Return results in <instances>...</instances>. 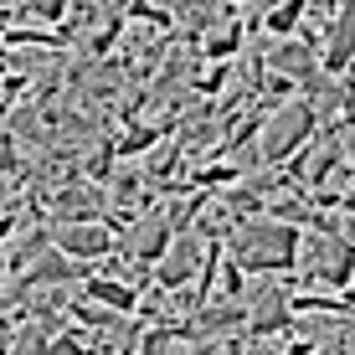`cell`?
<instances>
[{
    "label": "cell",
    "mask_w": 355,
    "mask_h": 355,
    "mask_svg": "<svg viewBox=\"0 0 355 355\" xmlns=\"http://www.w3.org/2000/svg\"><path fill=\"white\" fill-rule=\"evenodd\" d=\"M299 232H304V227H293V222H278V216H242V222H232V232L222 237V248H227V258L237 263L248 278L293 273Z\"/></svg>",
    "instance_id": "obj_1"
},
{
    "label": "cell",
    "mask_w": 355,
    "mask_h": 355,
    "mask_svg": "<svg viewBox=\"0 0 355 355\" xmlns=\"http://www.w3.org/2000/svg\"><path fill=\"white\" fill-rule=\"evenodd\" d=\"M350 278H355V242L340 232L335 216H324L320 227H304L299 252H293V288L350 293Z\"/></svg>",
    "instance_id": "obj_2"
},
{
    "label": "cell",
    "mask_w": 355,
    "mask_h": 355,
    "mask_svg": "<svg viewBox=\"0 0 355 355\" xmlns=\"http://www.w3.org/2000/svg\"><path fill=\"white\" fill-rule=\"evenodd\" d=\"M314 134H320V108H314V98L293 93L284 103H273L263 114V124H258V165H284Z\"/></svg>",
    "instance_id": "obj_3"
},
{
    "label": "cell",
    "mask_w": 355,
    "mask_h": 355,
    "mask_svg": "<svg viewBox=\"0 0 355 355\" xmlns=\"http://www.w3.org/2000/svg\"><path fill=\"white\" fill-rule=\"evenodd\" d=\"M46 237H52L57 252H67L72 263H88V268H98L108 252L119 248V237H114L108 222H52Z\"/></svg>",
    "instance_id": "obj_4"
},
{
    "label": "cell",
    "mask_w": 355,
    "mask_h": 355,
    "mask_svg": "<svg viewBox=\"0 0 355 355\" xmlns=\"http://www.w3.org/2000/svg\"><path fill=\"white\" fill-rule=\"evenodd\" d=\"M83 293H88L93 304H103V309H114V314H139V304H144V284H134V278H119V273H93L83 278Z\"/></svg>",
    "instance_id": "obj_5"
},
{
    "label": "cell",
    "mask_w": 355,
    "mask_h": 355,
    "mask_svg": "<svg viewBox=\"0 0 355 355\" xmlns=\"http://www.w3.org/2000/svg\"><path fill=\"white\" fill-rule=\"evenodd\" d=\"M304 16H309V10H304V0H278V6L263 16V31H268V36H293V31L304 26Z\"/></svg>",
    "instance_id": "obj_6"
},
{
    "label": "cell",
    "mask_w": 355,
    "mask_h": 355,
    "mask_svg": "<svg viewBox=\"0 0 355 355\" xmlns=\"http://www.w3.org/2000/svg\"><path fill=\"white\" fill-rule=\"evenodd\" d=\"M46 355H88V340H83V329L67 320V324L52 329V340H46Z\"/></svg>",
    "instance_id": "obj_7"
},
{
    "label": "cell",
    "mask_w": 355,
    "mask_h": 355,
    "mask_svg": "<svg viewBox=\"0 0 355 355\" xmlns=\"http://www.w3.org/2000/svg\"><path fill=\"white\" fill-rule=\"evenodd\" d=\"M6 278H10V273H6V258H0V288H6Z\"/></svg>",
    "instance_id": "obj_8"
}]
</instances>
